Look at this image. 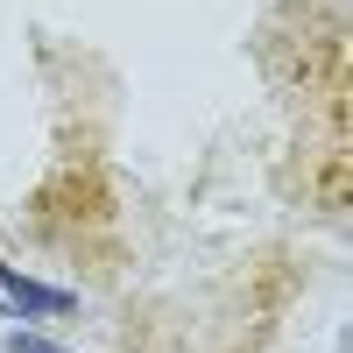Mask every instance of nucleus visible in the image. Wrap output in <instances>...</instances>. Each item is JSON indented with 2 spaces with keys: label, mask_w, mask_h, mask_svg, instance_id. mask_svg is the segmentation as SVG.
<instances>
[{
  "label": "nucleus",
  "mask_w": 353,
  "mask_h": 353,
  "mask_svg": "<svg viewBox=\"0 0 353 353\" xmlns=\"http://www.w3.org/2000/svg\"><path fill=\"white\" fill-rule=\"evenodd\" d=\"M14 353H57V346H43V339H14Z\"/></svg>",
  "instance_id": "1"
}]
</instances>
